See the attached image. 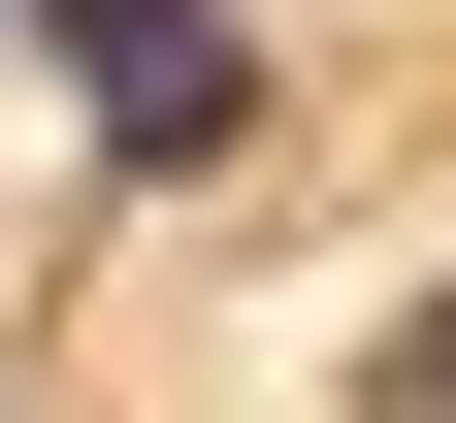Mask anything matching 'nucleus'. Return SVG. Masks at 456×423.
<instances>
[{"instance_id": "1", "label": "nucleus", "mask_w": 456, "mask_h": 423, "mask_svg": "<svg viewBox=\"0 0 456 423\" xmlns=\"http://www.w3.org/2000/svg\"><path fill=\"white\" fill-rule=\"evenodd\" d=\"M66 98L131 163H228V131H261V33H228V0H66Z\"/></svg>"}, {"instance_id": "2", "label": "nucleus", "mask_w": 456, "mask_h": 423, "mask_svg": "<svg viewBox=\"0 0 456 423\" xmlns=\"http://www.w3.org/2000/svg\"><path fill=\"white\" fill-rule=\"evenodd\" d=\"M391 391H424V423H456V293H424V326H391Z\"/></svg>"}]
</instances>
